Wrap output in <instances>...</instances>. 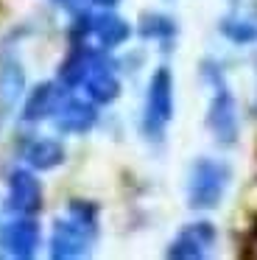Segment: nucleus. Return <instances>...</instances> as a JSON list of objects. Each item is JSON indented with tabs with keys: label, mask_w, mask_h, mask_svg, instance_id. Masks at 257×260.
Here are the masks:
<instances>
[{
	"label": "nucleus",
	"mask_w": 257,
	"mask_h": 260,
	"mask_svg": "<svg viewBox=\"0 0 257 260\" xmlns=\"http://www.w3.org/2000/svg\"><path fill=\"white\" fill-rule=\"evenodd\" d=\"M229 185V168L218 159H199L190 168V182H187V202L193 210H212L221 204L223 193Z\"/></svg>",
	"instance_id": "obj_1"
},
{
	"label": "nucleus",
	"mask_w": 257,
	"mask_h": 260,
	"mask_svg": "<svg viewBox=\"0 0 257 260\" xmlns=\"http://www.w3.org/2000/svg\"><path fill=\"white\" fill-rule=\"evenodd\" d=\"M173 118V76L168 68H156L148 81V98H145V132L148 137H159L168 120Z\"/></svg>",
	"instance_id": "obj_2"
},
{
	"label": "nucleus",
	"mask_w": 257,
	"mask_h": 260,
	"mask_svg": "<svg viewBox=\"0 0 257 260\" xmlns=\"http://www.w3.org/2000/svg\"><path fill=\"white\" fill-rule=\"evenodd\" d=\"M207 126L215 135V140L221 146H232L238 140V107H235V98L227 92V87L218 81V90L210 101V112H207Z\"/></svg>",
	"instance_id": "obj_3"
},
{
	"label": "nucleus",
	"mask_w": 257,
	"mask_h": 260,
	"mask_svg": "<svg viewBox=\"0 0 257 260\" xmlns=\"http://www.w3.org/2000/svg\"><path fill=\"white\" fill-rule=\"evenodd\" d=\"M39 238H42L39 224H34L31 218H17L0 226V249L20 260H28L37 254Z\"/></svg>",
	"instance_id": "obj_4"
},
{
	"label": "nucleus",
	"mask_w": 257,
	"mask_h": 260,
	"mask_svg": "<svg viewBox=\"0 0 257 260\" xmlns=\"http://www.w3.org/2000/svg\"><path fill=\"white\" fill-rule=\"evenodd\" d=\"M92 232L76 224L73 218H61L53 224V235H50V257L56 260H70L87 254Z\"/></svg>",
	"instance_id": "obj_5"
},
{
	"label": "nucleus",
	"mask_w": 257,
	"mask_h": 260,
	"mask_svg": "<svg viewBox=\"0 0 257 260\" xmlns=\"http://www.w3.org/2000/svg\"><path fill=\"white\" fill-rule=\"evenodd\" d=\"M215 243V226L210 221H196L187 224L179 238L171 243L168 249V257H179V260H199L207 254V249Z\"/></svg>",
	"instance_id": "obj_6"
},
{
	"label": "nucleus",
	"mask_w": 257,
	"mask_h": 260,
	"mask_svg": "<svg viewBox=\"0 0 257 260\" xmlns=\"http://www.w3.org/2000/svg\"><path fill=\"white\" fill-rule=\"evenodd\" d=\"M42 207V185L31 171H14L9 176V210L20 215H34Z\"/></svg>",
	"instance_id": "obj_7"
},
{
	"label": "nucleus",
	"mask_w": 257,
	"mask_h": 260,
	"mask_svg": "<svg viewBox=\"0 0 257 260\" xmlns=\"http://www.w3.org/2000/svg\"><path fill=\"white\" fill-rule=\"evenodd\" d=\"M95 107L89 101H78V98H67L56 107L53 112V123L59 132H67V135H84L95 126Z\"/></svg>",
	"instance_id": "obj_8"
},
{
	"label": "nucleus",
	"mask_w": 257,
	"mask_h": 260,
	"mask_svg": "<svg viewBox=\"0 0 257 260\" xmlns=\"http://www.w3.org/2000/svg\"><path fill=\"white\" fill-rule=\"evenodd\" d=\"M22 90H25L22 64L11 56L0 59V118H6V115L20 104Z\"/></svg>",
	"instance_id": "obj_9"
},
{
	"label": "nucleus",
	"mask_w": 257,
	"mask_h": 260,
	"mask_svg": "<svg viewBox=\"0 0 257 260\" xmlns=\"http://www.w3.org/2000/svg\"><path fill=\"white\" fill-rule=\"evenodd\" d=\"M84 87H87V95L92 98L95 104H112L120 95V81H117V76L112 73L104 62L92 64L89 76L84 79Z\"/></svg>",
	"instance_id": "obj_10"
},
{
	"label": "nucleus",
	"mask_w": 257,
	"mask_h": 260,
	"mask_svg": "<svg viewBox=\"0 0 257 260\" xmlns=\"http://www.w3.org/2000/svg\"><path fill=\"white\" fill-rule=\"evenodd\" d=\"M89 31H92L95 40H98L104 48L123 45V42L132 37V25H128L123 17H117V14H109V12L89 17Z\"/></svg>",
	"instance_id": "obj_11"
},
{
	"label": "nucleus",
	"mask_w": 257,
	"mask_h": 260,
	"mask_svg": "<svg viewBox=\"0 0 257 260\" xmlns=\"http://www.w3.org/2000/svg\"><path fill=\"white\" fill-rule=\"evenodd\" d=\"M56 107H59V90H56V84L45 81V84L34 87L31 95L25 98L22 118L25 120H42V118H48V115H53Z\"/></svg>",
	"instance_id": "obj_12"
},
{
	"label": "nucleus",
	"mask_w": 257,
	"mask_h": 260,
	"mask_svg": "<svg viewBox=\"0 0 257 260\" xmlns=\"http://www.w3.org/2000/svg\"><path fill=\"white\" fill-rule=\"evenodd\" d=\"M25 159L31 168L37 171H50V168H59L65 162V146L53 137H42V140L31 143L25 151Z\"/></svg>",
	"instance_id": "obj_13"
},
{
	"label": "nucleus",
	"mask_w": 257,
	"mask_h": 260,
	"mask_svg": "<svg viewBox=\"0 0 257 260\" xmlns=\"http://www.w3.org/2000/svg\"><path fill=\"white\" fill-rule=\"evenodd\" d=\"M95 62H98V59H95L89 51H84V48L73 51L70 59L65 62V68H61V84H67V87L84 84V79L89 76V70H92Z\"/></svg>",
	"instance_id": "obj_14"
},
{
	"label": "nucleus",
	"mask_w": 257,
	"mask_h": 260,
	"mask_svg": "<svg viewBox=\"0 0 257 260\" xmlns=\"http://www.w3.org/2000/svg\"><path fill=\"white\" fill-rule=\"evenodd\" d=\"M140 34L148 37V40H165V37H173L176 34V23L165 14H145L140 20Z\"/></svg>",
	"instance_id": "obj_15"
},
{
	"label": "nucleus",
	"mask_w": 257,
	"mask_h": 260,
	"mask_svg": "<svg viewBox=\"0 0 257 260\" xmlns=\"http://www.w3.org/2000/svg\"><path fill=\"white\" fill-rule=\"evenodd\" d=\"M221 31H223V37H229L232 42H240V45L257 40V25L251 20H223Z\"/></svg>",
	"instance_id": "obj_16"
},
{
	"label": "nucleus",
	"mask_w": 257,
	"mask_h": 260,
	"mask_svg": "<svg viewBox=\"0 0 257 260\" xmlns=\"http://www.w3.org/2000/svg\"><path fill=\"white\" fill-rule=\"evenodd\" d=\"M56 3H59V6H76V3H81V0H56Z\"/></svg>",
	"instance_id": "obj_17"
},
{
	"label": "nucleus",
	"mask_w": 257,
	"mask_h": 260,
	"mask_svg": "<svg viewBox=\"0 0 257 260\" xmlns=\"http://www.w3.org/2000/svg\"><path fill=\"white\" fill-rule=\"evenodd\" d=\"M92 3H98V6H115L117 0H92Z\"/></svg>",
	"instance_id": "obj_18"
}]
</instances>
